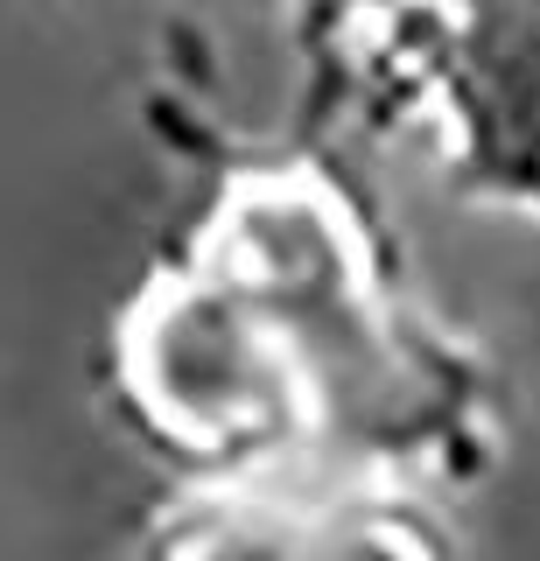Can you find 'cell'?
Here are the masks:
<instances>
[{
	"instance_id": "cell-1",
	"label": "cell",
	"mask_w": 540,
	"mask_h": 561,
	"mask_svg": "<svg viewBox=\"0 0 540 561\" xmlns=\"http://www.w3.org/2000/svg\"><path fill=\"white\" fill-rule=\"evenodd\" d=\"M204 267L288 344L302 393L337 400V386L379 365L352 218L317 183H246L218 218Z\"/></svg>"
},
{
	"instance_id": "cell-2",
	"label": "cell",
	"mask_w": 540,
	"mask_h": 561,
	"mask_svg": "<svg viewBox=\"0 0 540 561\" xmlns=\"http://www.w3.org/2000/svg\"><path fill=\"white\" fill-rule=\"evenodd\" d=\"M127 379L189 449H225L282 428L302 400L288 344L260 323V309L239 288H225L211 267L162 280L127 323Z\"/></svg>"
},
{
	"instance_id": "cell-3",
	"label": "cell",
	"mask_w": 540,
	"mask_h": 561,
	"mask_svg": "<svg viewBox=\"0 0 540 561\" xmlns=\"http://www.w3.org/2000/svg\"><path fill=\"white\" fill-rule=\"evenodd\" d=\"M478 169L513 197H540V14H484L463 78Z\"/></svg>"
},
{
	"instance_id": "cell-4",
	"label": "cell",
	"mask_w": 540,
	"mask_h": 561,
	"mask_svg": "<svg viewBox=\"0 0 540 561\" xmlns=\"http://www.w3.org/2000/svg\"><path fill=\"white\" fill-rule=\"evenodd\" d=\"M176 561H302V540L274 534V526H260V519H232V526L197 534Z\"/></svg>"
},
{
	"instance_id": "cell-5",
	"label": "cell",
	"mask_w": 540,
	"mask_h": 561,
	"mask_svg": "<svg viewBox=\"0 0 540 561\" xmlns=\"http://www.w3.org/2000/svg\"><path fill=\"white\" fill-rule=\"evenodd\" d=\"M302 561H428V554L393 526H337V534L309 540Z\"/></svg>"
}]
</instances>
